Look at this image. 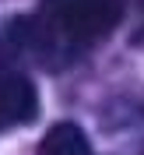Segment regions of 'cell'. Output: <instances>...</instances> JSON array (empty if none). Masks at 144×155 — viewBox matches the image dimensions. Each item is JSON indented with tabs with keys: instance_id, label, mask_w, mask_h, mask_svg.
Here are the masks:
<instances>
[{
	"instance_id": "1",
	"label": "cell",
	"mask_w": 144,
	"mask_h": 155,
	"mask_svg": "<svg viewBox=\"0 0 144 155\" xmlns=\"http://www.w3.org/2000/svg\"><path fill=\"white\" fill-rule=\"evenodd\" d=\"M42 18L56 42L88 46L106 39L123 18L120 0H42Z\"/></svg>"
},
{
	"instance_id": "2",
	"label": "cell",
	"mask_w": 144,
	"mask_h": 155,
	"mask_svg": "<svg viewBox=\"0 0 144 155\" xmlns=\"http://www.w3.org/2000/svg\"><path fill=\"white\" fill-rule=\"evenodd\" d=\"M35 88L18 71H0V134L11 127H21L35 116Z\"/></svg>"
},
{
	"instance_id": "3",
	"label": "cell",
	"mask_w": 144,
	"mask_h": 155,
	"mask_svg": "<svg viewBox=\"0 0 144 155\" xmlns=\"http://www.w3.org/2000/svg\"><path fill=\"white\" fill-rule=\"evenodd\" d=\"M39 155H91V145H88V134L77 124H56L46 130Z\"/></svg>"
}]
</instances>
